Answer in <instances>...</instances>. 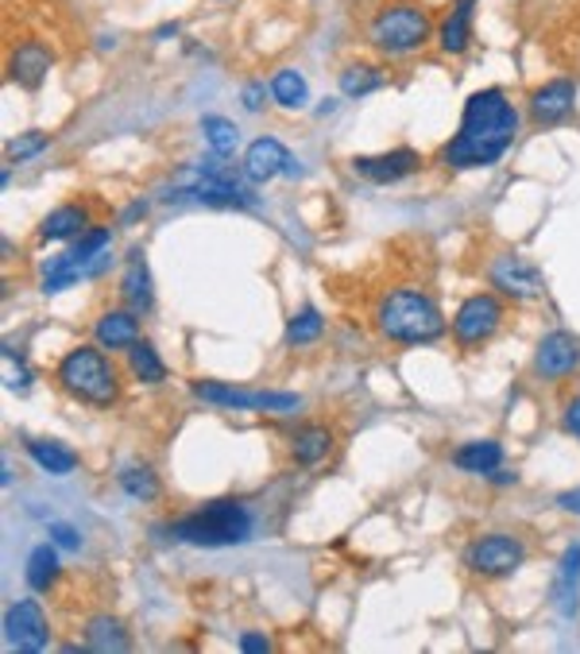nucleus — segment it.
Here are the masks:
<instances>
[{
  "label": "nucleus",
  "mask_w": 580,
  "mask_h": 654,
  "mask_svg": "<svg viewBox=\"0 0 580 654\" xmlns=\"http://www.w3.org/2000/svg\"><path fill=\"white\" fill-rule=\"evenodd\" d=\"M518 112L507 101L503 89H480L464 101L461 128L453 140L441 148V163L457 167V171H472V167H492L503 159L515 143Z\"/></svg>",
  "instance_id": "1"
},
{
  "label": "nucleus",
  "mask_w": 580,
  "mask_h": 654,
  "mask_svg": "<svg viewBox=\"0 0 580 654\" xmlns=\"http://www.w3.org/2000/svg\"><path fill=\"white\" fill-rule=\"evenodd\" d=\"M376 325L395 345H430L445 333V318H441L438 302L422 291H410V287H399L379 302Z\"/></svg>",
  "instance_id": "2"
},
{
  "label": "nucleus",
  "mask_w": 580,
  "mask_h": 654,
  "mask_svg": "<svg viewBox=\"0 0 580 654\" xmlns=\"http://www.w3.org/2000/svg\"><path fill=\"white\" fill-rule=\"evenodd\" d=\"M167 202H194V205H217V210H251L256 194L236 179L228 167L213 163H186L167 186Z\"/></svg>",
  "instance_id": "3"
},
{
  "label": "nucleus",
  "mask_w": 580,
  "mask_h": 654,
  "mask_svg": "<svg viewBox=\"0 0 580 654\" xmlns=\"http://www.w3.org/2000/svg\"><path fill=\"white\" fill-rule=\"evenodd\" d=\"M171 538L190 546H240L251 538V515L236 500H213L202 512L171 523Z\"/></svg>",
  "instance_id": "4"
},
{
  "label": "nucleus",
  "mask_w": 580,
  "mask_h": 654,
  "mask_svg": "<svg viewBox=\"0 0 580 654\" xmlns=\"http://www.w3.org/2000/svg\"><path fill=\"white\" fill-rule=\"evenodd\" d=\"M433 20L422 4H384L368 24V43L387 58L415 55L430 43Z\"/></svg>",
  "instance_id": "5"
},
{
  "label": "nucleus",
  "mask_w": 580,
  "mask_h": 654,
  "mask_svg": "<svg viewBox=\"0 0 580 654\" xmlns=\"http://www.w3.org/2000/svg\"><path fill=\"white\" fill-rule=\"evenodd\" d=\"M58 384L78 399L94 403V407H109L120 395L117 368L109 364V356L97 353L94 345H78L58 361Z\"/></svg>",
  "instance_id": "6"
},
{
  "label": "nucleus",
  "mask_w": 580,
  "mask_h": 654,
  "mask_svg": "<svg viewBox=\"0 0 580 654\" xmlns=\"http://www.w3.org/2000/svg\"><path fill=\"white\" fill-rule=\"evenodd\" d=\"M526 558V546L518 543L515 535H484L476 538V543L469 546V554H464V561H469L472 573L480 577H507L515 573L518 566H523Z\"/></svg>",
  "instance_id": "7"
},
{
  "label": "nucleus",
  "mask_w": 580,
  "mask_h": 654,
  "mask_svg": "<svg viewBox=\"0 0 580 654\" xmlns=\"http://www.w3.org/2000/svg\"><path fill=\"white\" fill-rule=\"evenodd\" d=\"M503 322V307L495 294H472V299L461 302V310L453 314V337L457 345L464 349H476L500 330Z\"/></svg>",
  "instance_id": "8"
},
{
  "label": "nucleus",
  "mask_w": 580,
  "mask_h": 654,
  "mask_svg": "<svg viewBox=\"0 0 580 654\" xmlns=\"http://www.w3.org/2000/svg\"><path fill=\"white\" fill-rule=\"evenodd\" d=\"M194 395L217 407H240V410H294L299 395H279V392H244V387L213 384V379H197Z\"/></svg>",
  "instance_id": "9"
},
{
  "label": "nucleus",
  "mask_w": 580,
  "mask_h": 654,
  "mask_svg": "<svg viewBox=\"0 0 580 654\" xmlns=\"http://www.w3.org/2000/svg\"><path fill=\"white\" fill-rule=\"evenodd\" d=\"M487 279H492L495 291H503L507 299H538V294L546 291V279H541V271L534 268L526 256H515V253L492 260Z\"/></svg>",
  "instance_id": "10"
},
{
  "label": "nucleus",
  "mask_w": 580,
  "mask_h": 654,
  "mask_svg": "<svg viewBox=\"0 0 580 654\" xmlns=\"http://www.w3.org/2000/svg\"><path fill=\"white\" fill-rule=\"evenodd\" d=\"M4 635H9V643L17 646V651H43V646L51 643V628H47V615H43V608L35 604V600H20V604L9 608V615H4Z\"/></svg>",
  "instance_id": "11"
},
{
  "label": "nucleus",
  "mask_w": 580,
  "mask_h": 654,
  "mask_svg": "<svg viewBox=\"0 0 580 654\" xmlns=\"http://www.w3.org/2000/svg\"><path fill=\"white\" fill-rule=\"evenodd\" d=\"M418 167H422V156H418L415 148H395V151H387V156H356L353 159V171L368 182H379V186H384V182L407 179V174H415Z\"/></svg>",
  "instance_id": "12"
},
{
  "label": "nucleus",
  "mask_w": 580,
  "mask_h": 654,
  "mask_svg": "<svg viewBox=\"0 0 580 654\" xmlns=\"http://www.w3.org/2000/svg\"><path fill=\"white\" fill-rule=\"evenodd\" d=\"M51 66H55V55H51L40 40H24V43H17L9 55V78L17 82L20 89H40L43 82H47Z\"/></svg>",
  "instance_id": "13"
},
{
  "label": "nucleus",
  "mask_w": 580,
  "mask_h": 654,
  "mask_svg": "<svg viewBox=\"0 0 580 654\" xmlns=\"http://www.w3.org/2000/svg\"><path fill=\"white\" fill-rule=\"evenodd\" d=\"M577 364H580V341L572 337V333L557 330V333H549V337H541L538 356H534V372H538V376L561 379V376H569Z\"/></svg>",
  "instance_id": "14"
},
{
  "label": "nucleus",
  "mask_w": 580,
  "mask_h": 654,
  "mask_svg": "<svg viewBox=\"0 0 580 654\" xmlns=\"http://www.w3.org/2000/svg\"><path fill=\"white\" fill-rule=\"evenodd\" d=\"M572 101H577V82L572 78L546 82V86L530 94V117L538 125H557V120H565L572 112Z\"/></svg>",
  "instance_id": "15"
},
{
  "label": "nucleus",
  "mask_w": 580,
  "mask_h": 654,
  "mask_svg": "<svg viewBox=\"0 0 580 654\" xmlns=\"http://www.w3.org/2000/svg\"><path fill=\"white\" fill-rule=\"evenodd\" d=\"M549 597H554L557 615H565V620L577 615V608H580V546L577 543H572L569 550L561 554V561H557Z\"/></svg>",
  "instance_id": "16"
},
{
  "label": "nucleus",
  "mask_w": 580,
  "mask_h": 654,
  "mask_svg": "<svg viewBox=\"0 0 580 654\" xmlns=\"http://www.w3.org/2000/svg\"><path fill=\"white\" fill-rule=\"evenodd\" d=\"M287 167H290V151L282 148L275 136H259V140L248 148V156H244V174H248L251 182L275 179V174L287 171Z\"/></svg>",
  "instance_id": "17"
},
{
  "label": "nucleus",
  "mask_w": 580,
  "mask_h": 654,
  "mask_svg": "<svg viewBox=\"0 0 580 654\" xmlns=\"http://www.w3.org/2000/svg\"><path fill=\"white\" fill-rule=\"evenodd\" d=\"M94 337H97V345L109 349V353L132 349L136 341H140V318H136V310H109V314L97 318Z\"/></svg>",
  "instance_id": "18"
},
{
  "label": "nucleus",
  "mask_w": 580,
  "mask_h": 654,
  "mask_svg": "<svg viewBox=\"0 0 580 654\" xmlns=\"http://www.w3.org/2000/svg\"><path fill=\"white\" fill-rule=\"evenodd\" d=\"M472 9H476V0H457L449 17L441 20L438 28V47L445 55H464L472 43Z\"/></svg>",
  "instance_id": "19"
},
{
  "label": "nucleus",
  "mask_w": 580,
  "mask_h": 654,
  "mask_svg": "<svg viewBox=\"0 0 580 654\" xmlns=\"http://www.w3.org/2000/svg\"><path fill=\"white\" fill-rule=\"evenodd\" d=\"M120 299L128 302V310H136V314H148L151 310V271H148V260H143V253H132L128 256V268H125V279H120Z\"/></svg>",
  "instance_id": "20"
},
{
  "label": "nucleus",
  "mask_w": 580,
  "mask_h": 654,
  "mask_svg": "<svg viewBox=\"0 0 580 654\" xmlns=\"http://www.w3.org/2000/svg\"><path fill=\"white\" fill-rule=\"evenodd\" d=\"M333 450V433L325 430V426H302L294 438H290V453H294V461L299 465H318V461H325V453Z\"/></svg>",
  "instance_id": "21"
},
{
  "label": "nucleus",
  "mask_w": 580,
  "mask_h": 654,
  "mask_svg": "<svg viewBox=\"0 0 580 654\" xmlns=\"http://www.w3.org/2000/svg\"><path fill=\"white\" fill-rule=\"evenodd\" d=\"M86 210L82 205H63V210L47 213L40 225V240H71V237H82L86 233Z\"/></svg>",
  "instance_id": "22"
},
{
  "label": "nucleus",
  "mask_w": 580,
  "mask_h": 654,
  "mask_svg": "<svg viewBox=\"0 0 580 654\" xmlns=\"http://www.w3.org/2000/svg\"><path fill=\"white\" fill-rule=\"evenodd\" d=\"M503 461V446L500 442H469L453 453V465L464 469V473H495Z\"/></svg>",
  "instance_id": "23"
},
{
  "label": "nucleus",
  "mask_w": 580,
  "mask_h": 654,
  "mask_svg": "<svg viewBox=\"0 0 580 654\" xmlns=\"http://www.w3.org/2000/svg\"><path fill=\"white\" fill-rule=\"evenodd\" d=\"M387 74L379 71V66L372 63H348L345 71H341V94L345 97H368L376 94V89H384Z\"/></svg>",
  "instance_id": "24"
},
{
  "label": "nucleus",
  "mask_w": 580,
  "mask_h": 654,
  "mask_svg": "<svg viewBox=\"0 0 580 654\" xmlns=\"http://www.w3.org/2000/svg\"><path fill=\"white\" fill-rule=\"evenodd\" d=\"M86 646L89 651H128V635L120 628V620L97 615V620L86 623Z\"/></svg>",
  "instance_id": "25"
},
{
  "label": "nucleus",
  "mask_w": 580,
  "mask_h": 654,
  "mask_svg": "<svg viewBox=\"0 0 580 654\" xmlns=\"http://www.w3.org/2000/svg\"><path fill=\"white\" fill-rule=\"evenodd\" d=\"M28 453H32V461L40 469H47L51 476H66L74 465H78V458H74L71 450H66L63 442H28Z\"/></svg>",
  "instance_id": "26"
},
{
  "label": "nucleus",
  "mask_w": 580,
  "mask_h": 654,
  "mask_svg": "<svg viewBox=\"0 0 580 654\" xmlns=\"http://www.w3.org/2000/svg\"><path fill=\"white\" fill-rule=\"evenodd\" d=\"M128 368H132V376L140 379V384H163L167 379V364L159 361V353L148 341H136V345L128 349Z\"/></svg>",
  "instance_id": "27"
},
{
  "label": "nucleus",
  "mask_w": 580,
  "mask_h": 654,
  "mask_svg": "<svg viewBox=\"0 0 580 654\" xmlns=\"http://www.w3.org/2000/svg\"><path fill=\"white\" fill-rule=\"evenodd\" d=\"M271 97L282 105V109H302V105H307V97H310L307 78H302L299 71H279L271 78Z\"/></svg>",
  "instance_id": "28"
},
{
  "label": "nucleus",
  "mask_w": 580,
  "mask_h": 654,
  "mask_svg": "<svg viewBox=\"0 0 580 654\" xmlns=\"http://www.w3.org/2000/svg\"><path fill=\"white\" fill-rule=\"evenodd\" d=\"M202 136H205V143H210V151L217 159H228L236 151V143H240L236 125H233V120H225V117H205L202 120Z\"/></svg>",
  "instance_id": "29"
},
{
  "label": "nucleus",
  "mask_w": 580,
  "mask_h": 654,
  "mask_svg": "<svg viewBox=\"0 0 580 654\" xmlns=\"http://www.w3.org/2000/svg\"><path fill=\"white\" fill-rule=\"evenodd\" d=\"M58 581V558L51 546H35L32 558H28V585L35 592H47Z\"/></svg>",
  "instance_id": "30"
},
{
  "label": "nucleus",
  "mask_w": 580,
  "mask_h": 654,
  "mask_svg": "<svg viewBox=\"0 0 580 654\" xmlns=\"http://www.w3.org/2000/svg\"><path fill=\"white\" fill-rule=\"evenodd\" d=\"M117 481H120V489H125L128 496L143 500V504L159 496V481H155V473H151L148 465H125V469H120Z\"/></svg>",
  "instance_id": "31"
},
{
  "label": "nucleus",
  "mask_w": 580,
  "mask_h": 654,
  "mask_svg": "<svg viewBox=\"0 0 580 654\" xmlns=\"http://www.w3.org/2000/svg\"><path fill=\"white\" fill-rule=\"evenodd\" d=\"M322 330H325L322 314H318L314 307H307V310H302V314L290 318V325H287V341H290V345H307V341H318V337H322Z\"/></svg>",
  "instance_id": "32"
},
{
  "label": "nucleus",
  "mask_w": 580,
  "mask_h": 654,
  "mask_svg": "<svg viewBox=\"0 0 580 654\" xmlns=\"http://www.w3.org/2000/svg\"><path fill=\"white\" fill-rule=\"evenodd\" d=\"M43 148H47V136H43V132H24V136H17V140L9 143V156L20 163V159L40 156Z\"/></svg>",
  "instance_id": "33"
},
{
  "label": "nucleus",
  "mask_w": 580,
  "mask_h": 654,
  "mask_svg": "<svg viewBox=\"0 0 580 654\" xmlns=\"http://www.w3.org/2000/svg\"><path fill=\"white\" fill-rule=\"evenodd\" d=\"M51 535L58 538V546H66V550H78L82 546V535L74 527H63V523H55V527H51Z\"/></svg>",
  "instance_id": "34"
},
{
  "label": "nucleus",
  "mask_w": 580,
  "mask_h": 654,
  "mask_svg": "<svg viewBox=\"0 0 580 654\" xmlns=\"http://www.w3.org/2000/svg\"><path fill=\"white\" fill-rule=\"evenodd\" d=\"M565 430H569L572 438H580V399H572V407L565 410Z\"/></svg>",
  "instance_id": "35"
},
{
  "label": "nucleus",
  "mask_w": 580,
  "mask_h": 654,
  "mask_svg": "<svg viewBox=\"0 0 580 654\" xmlns=\"http://www.w3.org/2000/svg\"><path fill=\"white\" fill-rule=\"evenodd\" d=\"M264 86H248V89H244V105H248V109L251 112H259V109H264Z\"/></svg>",
  "instance_id": "36"
},
{
  "label": "nucleus",
  "mask_w": 580,
  "mask_h": 654,
  "mask_svg": "<svg viewBox=\"0 0 580 654\" xmlns=\"http://www.w3.org/2000/svg\"><path fill=\"white\" fill-rule=\"evenodd\" d=\"M240 651H271L264 635H240Z\"/></svg>",
  "instance_id": "37"
},
{
  "label": "nucleus",
  "mask_w": 580,
  "mask_h": 654,
  "mask_svg": "<svg viewBox=\"0 0 580 654\" xmlns=\"http://www.w3.org/2000/svg\"><path fill=\"white\" fill-rule=\"evenodd\" d=\"M557 507H565V512H580V489L577 492H565V496L557 500Z\"/></svg>",
  "instance_id": "38"
}]
</instances>
